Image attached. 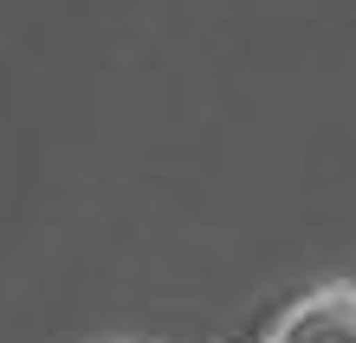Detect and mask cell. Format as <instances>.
Here are the masks:
<instances>
[{"instance_id":"6da1fadb","label":"cell","mask_w":356,"mask_h":343,"mask_svg":"<svg viewBox=\"0 0 356 343\" xmlns=\"http://www.w3.org/2000/svg\"><path fill=\"white\" fill-rule=\"evenodd\" d=\"M266 343H356V285H318L272 324Z\"/></svg>"}]
</instances>
